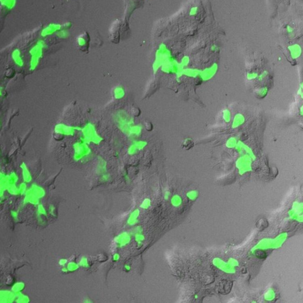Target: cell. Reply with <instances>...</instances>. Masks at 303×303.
I'll return each mask as SVG.
<instances>
[{
  "mask_svg": "<svg viewBox=\"0 0 303 303\" xmlns=\"http://www.w3.org/2000/svg\"><path fill=\"white\" fill-rule=\"evenodd\" d=\"M171 202H172V205H174V206H178V205H181V202H182V200H181V197L179 196H174L172 197V198L171 200Z\"/></svg>",
  "mask_w": 303,
  "mask_h": 303,
  "instance_id": "15",
  "label": "cell"
},
{
  "mask_svg": "<svg viewBox=\"0 0 303 303\" xmlns=\"http://www.w3.org/2000/svg\"><path fill=\"white\" fill-rule=\"evenodd\" d=\"M187 196L190 200H195V198L197 196V193L195 191H192L189 192Z\"/></svg>",
  "mask_w": 303,
  "mask_h": 303,
  "instance_id": "19",
  "label": "cell"
},
{
  "mask_svg": "<svg viewBox=\"0 0 303 303\" xmlns=\"http://www.w3.org/2000/svg\"><path fill=\"white\" fill-rule=\"evenodd\" d=\"M26 187H27V186H26V182L21 183V184L20 185L19 187L18 188V194H23V193L25 192L26 189Z\"/></svg>",
  "mask_w": 303,
  "mask_h": 303,
  "instance_id": "18",
  "label": "cell"
},
{
  "mask_svg": "<svg viewBox=\"0 0 303 303\" xmlns=\"http://www.w3.org/2000/svg\"><path fill=\"white\" fill-rule=\"evenodd\" d=\"M256 255H257V256L259 258L264 259L266 258V253L265 252H264L262 250L257 251Z\"/></svg>",
  "mask_w": 303,
  "mask_h": 303,
  "instance_id": "21",
  "label": "cell"
},
{
  "mask_svg": "<svg viewBox=\"0 0 303 303\" xmlns=\"http://www.w3.org/2000/svg\"><path fill=\"white\" fill-rule=\"evenodd\" d=\"M97 170H98V172L99 174H101L102 175L104 174H106V172L107 162L103 158H102L101 157H99V158H98Z\"/></svg>",
  "mask_w": 303,
  "mask_h": 303,
  "instance_id": "9",
  "label": "cell"
},
{
  "mask_svg": "<svg viewBox=\"0 0 303 303\" xmlns=\"http://www.w3.org/2000/svg\"><path fill=\"white\" fill-rule=\"evenodd\" d=\"M80 265L83 267H88V263L87 259L86 258H82L81 259Z\"/></svg>",
  "mask_w": 303,
  "mask_h": 303,
  "instance_id": "20",
  "label": "cell"
},
{
  "mask_svg": "<svg viewBox=\"0 0 303 303\" xmlns=\"http://www.w3.org/2000/svg\"><path fill=\"white\" fill-rule=\"evenodd\" d=\"M139 215V210H135L133 212L129 217V219L128 220V223L130 224H134L137 220V217Z\"/></svg>",
  "mask_w": 303,
  "mask_h": 303,
  "instance_id": "13",
  "label": "cell"
},
{
  "mask_svg": "<svg viewBox=\"0 0 303 303\" xmlns=\"http://www.w3.org/2000/svg\"><path fill=\"white\" fill-rule=\"evenodd\" d=\"M298 93L300 95V96L301 97V98H303V83L301 84V85L300 86V89H299Z\"/></svg>",
  "mask_w": 303,
  "mask_h": 303,
  "instance_id": "25",
  "label": "cell"
},
{
  "mask_svg": "<svg viewBox=\"0 0 303 303\" xmlns=\"http://www.w3.org/2000/svg\"><path fill=\"white\" fill-rule=\"evenodd\" d=\"M73 159L76 162H83L88 159L92 153L89 144L82 139L73 143L72 145Z\"/></svg>",
  "mask_w": 303,
  "mask_h": 303,
  "instance_id": "2",
  "label": "cell"
},
{
  "mask_svg": "<svg viewBox=\"0 0 303 303\" xmlns=\"http://www.w3.org/2000/svg\"><path fill=\"white\" fill-rule=\"evenodd\" d=\"M80 132L82 134L80 139L89 144L99 145L104 140L103 137L98 133L95 125L92 123L88 122L81 127Z\"/></svg>",
  "mask_w": 303,
  "mask_h": 303,
  "instance_id": "1",
  "label": "cell"
},
{
  "mask_svg": "<svg viewBox=\"0 0 303 303\" xmlns=\"http://www.w3.org/2000/svg\"><path fill=\"white\" fill-rule=\"evenodd\" d=\"M17 302L19 303H28L29 301V298L23 294H21L20 293H18L17 297Z\"/></svg>",
  "mask_w": 303,
  "mask_h": 303,
  "instance_id": "14",
  "label": "cell"
},
{
  "mask_svg": "<svg viewBox=\"0 0 303 303\" xmlns=\"http://www.w3.org/2000/svg\"><path fill=\"white\" fill-rule=\"evenodd\" d=\"M79 267L78 265L75 262H70L68 264V266H67V268L68 269V271H76L78 268Z\"/></svg>",
  "mask_w": 303,
  "mask_h": 303,
  "instance_id": "16",
  "label": "cell"
},
{
  "mask_svg": "<svg viewBox=\"0 0 303 303\" xmlns=\"http://www.w3.org/2000/svg\"><path fill=\"white\" fill-rule=\"evenodd\" d=\"M149 205H150V200L149 199H146L143 202L141 205V207H142L143 208H147L148 207H149Z\"/></svg>",
  "mask_w": 303,
  "mask_h": 303,
  "instance_id": "22",
  "label": "cell"
},
{
  "mask_svg": "<svg viewBox=\"0 0 303 303\" xmlns=\"http://www.w3.org/2000/svg\"><path fill=\"white\" fill-rule=\"evenodd\" d=\"M109 178H110V175L108 174H106V173L103 174L102 176H101V179L103 181H108Z\"/></svg>",
  "mask_w": 303,
  "mask_h": 303,
  "instance_id": "24",
  "label": "cell"
},
{
  "mask_svg": "<svg viewBox=\"0 0 303 303\" xmlns=\"http://www.w3.org/2000/svg\"><path fill=\"white\" fill-rule=\"evenodd\" d=\"M119 258H120V255L118 254H117V253H116V254H114L113 255V260H118Z\"/></svg>",
  "mask_w": 303,
  "mask_h": 303,
  "instance_id": "28",
  "label": "cell"
},
{
  "mask_svg": "<svg viewBox=\"0 0 303 303\" xmlns=\"http://www.w3.org/2000/svg\"><path fill=\"white\" fill-rule=\"evenodd\" d=\"M11 214L13 217L14 219H17V213L15 211H11Z\"/></svg>",
  "mask_w": 303,
  "mask_h": 303,
  "instance_id": "29",
  "label": "cell"
},
{
  "mask_svg": "<svg viewBox=\"0 0 303 303\" xmlns=\"http://www.w3.org/2000/svg\"><path fill=\"white\" fill-rule=\"evenodd\" d=\"M125 95V89L121 86H117L113 90V96L116 99L123 98Z\"/></svg>",
  "mask_w": 303,
  "mask_h": 303,
  "instance_id": "10",
  "label": "cell"
},
{
  "mask_svg": "<svg viewBox=\"0 0 303 303\" xmlns=\"http://www.w3.org/2000/svg\"><path fill=\"white\" fill-rule=\"evenodd\" d=\"M15 298H16V295L14 293H12L7 291H3L1 292V296H0L1 302L11 303L14 300Z\"/></svg>",
  "mask_w": 303,
  "mask_h": 303,
  "instance_id": "7",
  "label": "cell"
},
{
  "mask_svg": "<svg viewBox=\"0 0 303 303\" xmlns=\"http://www.w3.org/2000/svg\"><path fill=\"white\" fill-rule=\"evenodd\" d=\"M288 50L290 51L291 56L294 59L298 58L300 56L301 52H302L301 47H300V45H297V44L290 46L288 47Z\"/></svg>",
  "mask_w": 303,
  "mask_h": 303,
  "instance_id": "6",
  "label": "cell"
},
{
  "mask_svg": "<svg viewBox=\"0 0 303 303\" xmlns=\"http://www.w3.org/2000/svg\"><path fill=\"white\" fill-rule=\"evenodd\" d=\"M267 92H268V89H267V87H262L261 89L259 90V91L258 92L259 95L261 97H264L265 96L267 95Z\"/></svg>",
  "mask_w": 303,
  "mask_h": 303,
  "instance_id": "17",
  "label": "cell"
},
{
  "mask_svg": "<svg viewBox=\"0 0 303 303\" xmlns=\"http://www.w3.org/2000/svg\"><path fill=\"white\" fill-rule=\"evenodd\" d=\"M130 239L129 235L127 233H123L118 236L115 239V241L120 246H124L129 242Z\"/></svg>",
  "mask_w": 303,
  "mask_h": 303,
  "instance_id": "8",
  "label": "cell"
},
{
  "mask_svg": "<svg viewBox=\"0 0 303 303\" xmlns=\"http://www.w3.org/2000/svg\"><path fill=\"white\" fill-rule=\"evenodd\" d=\"M49 210H50V214H54V207L53 206H52V205H50Z\"/></svg>",
  "mask_w": 303,
  "mask_h": 303,
  "instance_id": "30",
  "label": "cell"
},
{
  "mask_svg": "<svg viewBox=\"0 0 303 303\" xmlns=\"http://www.w3.org/2000/svg\"><path fill=\"white\" fill-rule=\"evenodd\" d=\"M67 262V260L66 259H61L59 260V264L61 265H65V264Z\"/></svg>",
  "mask_w": 303,
  "mask_h": 303,
  "instance_id": "26",
  "label": "cell"
},
{
  "mask_svg": "<svg viewBox=\"0 0 303 303\" xmlns=\"http://www.w3.org/2000/svg\"><path fill=\"white\" fill-rule=\"evenodd\" d=\"M20 168L21 170V174L23 179L26 183H28L32 180V175L25 162H22L20 165Z\"/></svg>",
  "mask_w": 303,
  "mask_h": 303,
  "instance_id": "5",
  "label": "cell"
},
{
  "mask_svg": "<svg viewBox=\"0 0 303 303\" xmlns=\"http://www.w3.org/2000/svg\"><path fill=\"white\" fill-rule=\"evenodd\" d=\"M13 59H14V62L16 63V64L17 65H18V66H20V67L23 66V59L21 58V56H20L18 52H14V54H13Z\"/></svg>",
  "mask_w": 303,
  "mask_h": 303,
  "instance_id": "11",
  "label": "cell"
},
{
  "mask_svg": "<svg viewBox=\"0 0 303 303\" xmlns=\"http://www.w3.org/2000/svg\"><path fill=\"white\" fill-rule=\"evenodd\" d=\"M125 268L127 269V270H129L130 269V267L129 266H127V265H125Z\"/></svg>",
  "mask_w": 303,
  "mask_h": 303,
  "instance_id": "32",
  "label": "cell"
},
{
  "mask_svg": "<svg viewBox=\"0 0 303 303\" xmlns=\"http://www.w3.org/2000/svg\"><path fill=\"white\" fill-rule=\"evenodd\" d=\"M45 191L40 187L33 185L27 191L26 200L32 204H37L39 203V200L44 196Z\"/></svg>",
  "mask_w": 303,
  "mask_h": 303,
  "instance_id": "4",
  "label": "cell"
},
{
  "mask_svg": "<svg viewBox=\"0 0 303 303\" xmlns=\"http://www.w3.org/2000/svg\"><path fill=\"white\" fill-rule=\"evenodd\" d=\"M81 127L66 125L65 123H58L54 127V132L56 134L64 136L72 137L80 132Z\"/></svg>",
  "mask_w": 303,
  "mask_h": 303,
  "instance_id": "3",
  "label": "cell"
},
{
  "mask_svg": "<svg viewBox=\"0 0 303 303\" xmlns=\"http://www.w3.org/2000/svg\"><path fill=\"white\" fill-rule=\"evenodd\" d=\"M38 212L40 214H43V215L46 214V210H45L44 207H43V205H40L39 206Z\"/></svg>",
  "mask_w": 303,
  "mask_h": 303,
  "instance_id": "23",
  "label": "cell"
},
{
  "mask_svg": "<svg viewBox=\"0 0 303 303\" xmlns=\"http://www.w3.org/2000/svg\"><path fill=\"white\" fill-rule=\"evenodd\" d=\"M24 288V284L23 282H17L13 285L12 290L15 293H19Z\"/></svg>",
  "mask_w": 303,
  "mask_h": 303,
  "instance_id": "12",
  "label": "cell"
},
{
  "mask_svg": "<svg viewBox=\"0 0 303 303\" xmlns=\"http://www.w3.org/2000/svg\"><path fill=\"white\" fill-rule=\"evenodd\" d=\"M300 113H301V116H303V105L300 108Z\"/></svg>",
  "mask_w": 303,
  "mask_h": 303,
  "instance_id": "31",
  "label": "cell"
},
{
  "mask_svg": "<svg viewBox=\"0 0 303 303\" xmlns=\"http://www.w3.org/2000/svg\"><path fill=\"white\" fill-rule=\"evenodd\" d=\"M136 239L137 241H143V238L142 236H141V235H137L136 237Z\"/></svg>",
  "mask_w": 303,
  "mask_h": 303,
  "instance_id": "27",
  "label": "cell"
}]
</instances>
